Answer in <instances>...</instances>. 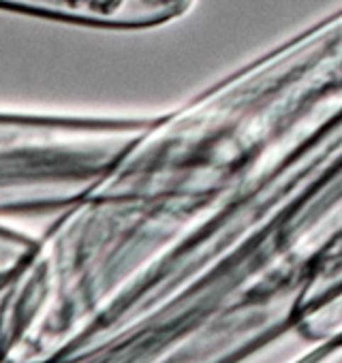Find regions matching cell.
<instances>
[{
    "label": "cell",
    "instance_id": "obj_1",
    "mask_svg": "<svg viewBox=\"0 0 342 363\" xmlns=\"http://www.w3.org/2000/svg\"><path fill=\"white\" fill-rule=\"evenodd\" d=\"M103 182L182 240L291 282L297 337L342 333V7L150 116Z\"/></svg>",
    "mask_w": 342,
    "mask_h": 363
},
{
    "label": "cell",
    "instance_id": "obj_2",
    "mask_svg": "<svg viewBox=\"0 0 342 363\" xmlns=\"http://www.w3.org/2000/svg\"><path fill=\"white\" fill-rule=\"evenodd\" d=\"M37 235H31L18 227H11L9 220H0V320H3V308L11 284L16 282L22 265L26 263ZM3 363V354H0Z\"/></svg>",
    "mask_w": 342,
    "mask_h": 363
},
{
    "label": "cell",
    "instance_id": "obj_3",
    "mask_svg": "<svg viewBox=\"0 0 342 363\" xmlns=\"http://www.w3.org/2000/svg\"><path fill=\"white\" fill-rule=\"evenodd\" d=\"M289 363H342V333L312 342L302 357Z\"/></svg>",
    "mask_w": 342,
    "mask_h": 363
}]
</instances>
